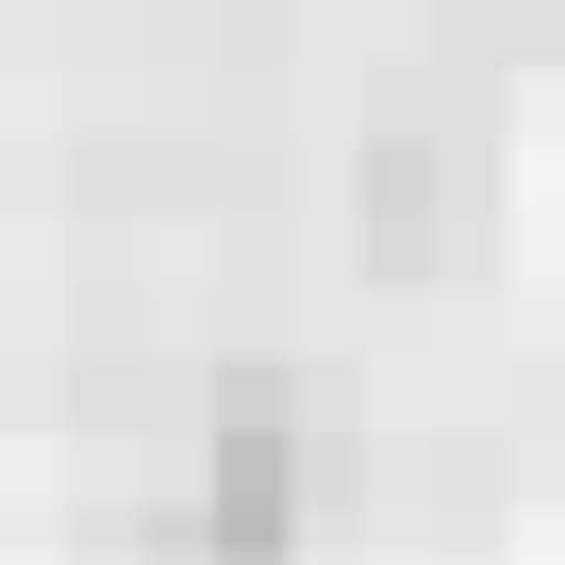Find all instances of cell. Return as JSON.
I'll return each instance as SVG.
<instances>
[{
	"label": "cell",
	"instance_id": "obj_1",
	"mask_svg": "<svg viewBox=\"0 0 565 565\" xmlns=\"http://www.w3.org/2000/svg\"><path fill=\"white\" fill-rule=\"evenodd\" d=\"M466 233H482V200L449 216V167H433V150H399V167H383V249H399V266H449Z\"/></svg>",
	"mask_w": 565,
	"mask_h": 565
},
{
	"label": "cell",
	"instance_id": "obj_2",
	"mask_svg": "<svg viewBox=\"0 0 565 565\" xmlns=\"http://www.w3.org/2000/svg\"><path fill=\"white\" fill-rule=\"evenodd\" d=\"M200 532H216V548H266V532H282V433H233V449H216V515H200Z\"/></svg>",
	"mask_w": 565,
	"mask_h": 565
}]
</instances>
